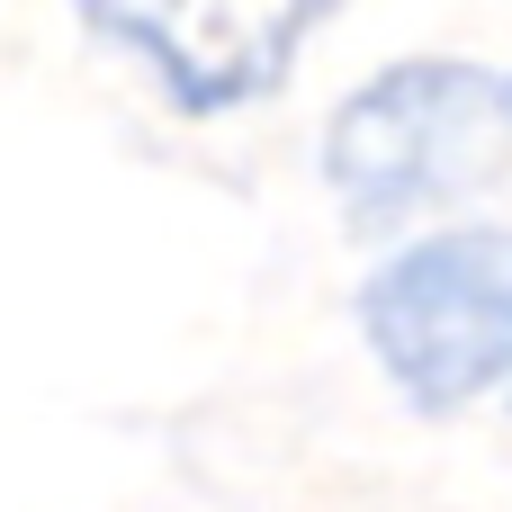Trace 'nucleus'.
I'll list each match as a JSON object with an SVG mask.
<instances>
[{"instance_id":"obj_1","label":"nucleus","mask_w":512,"mask_h":512,"mask_svg":"<svg viewBox=\"0 0 512 512\" xmlns=\"http://www.w3.org/2000/svg\"><path fill=\"white\" fill-rule=\"evenodd\" d=\"M512 153L504 72L477 54H396L369 81H351L324 108L315 171L351 234H423L459 216L468 189H486Z\"/></svg>"},{"instance_id":"obj_2","label":"nucleus","mask_w":512,"mask_h":512,"mask_svg":"<svg viewBox=\"0 0 512 512\" xmlns=\"http://www.w3.org/2000/svg\"><path fill=\"white\" fill-rule=\"evenodd\" d=\"M351 333L423 423L512 396V216H441L387 243L351 279Z\"/></svg>"},{"instance_id":"obj_3","label":"nucleus","mask_w":512,"mask_h":512,"mask_svg":"<svg viewBox=\"0 0 512 512\" xmlns=\"http://www.w3.org/2000/svg\"><path fill=\"white\" fill-rule=\"evenodd\" d=\"M81 27L99 45H117L144 90H162L180 117H243L261 108L306 36L324 27V9H243V0H117V9H81Z\"/></svg>"},{"instance_id":"obj_4","label":"nucleus","mask_w":512,"mask_h":512,"mask_svg":"<svg viewBox=\"0 0 512 512\" xmlns=\"http://www.w3.org/2000/svg\"><path fill=\"white\" fill-rule=\"evenodd\" d=\"M504 108H512V72H504Z\"/></svg>"}]
</instances>
